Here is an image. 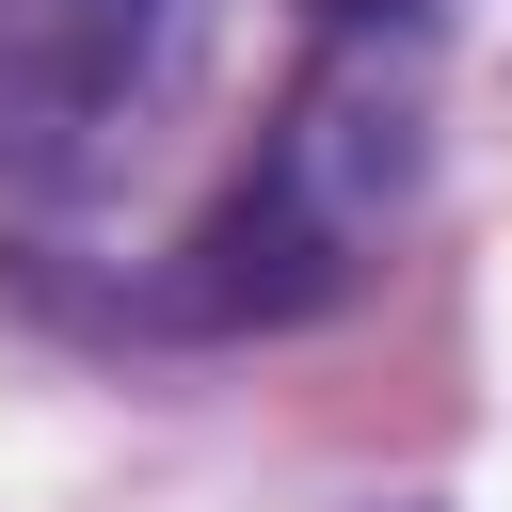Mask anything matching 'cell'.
Returning a JSON list of instances; mask_svg holds the SVG:
<instances>
[{
    "label": "cell",
    "mask_w": 512,
    "mask_h": 512,
    "mask_svg": "<svg viewBox=\"0 0 512 512\" xmlns=\"http://www.w3.org/2000/svg\"><path fill=\"white\" fill-rule=\"evenodd\" d=\"M192 0H0V192H64L176 80Z\"/></svg>",
    "instance_id": "2"
},
{
    "label": "cell",
    "mask_w": 512,
    "mask_h": 512,
    "mask_svg": "<svg viewBox=\"0 0 512 512\" xmlns=\"http://www.w3.org/2000/svg\"><path fill=\"white\" fill-rule=\"evenodd\" d=\"M400 208H416V48L320 32L304 80L272 96V128L240 144V176L128 288V320L144 336H272V320H320V304H352L384 272Z\"/></svg>",
    "instance_id": "1"
},
{
    "label": "cell",
    "mask_w": 512,
    "mask_h": 512,
    "mask_svg": "<svg viewBox=\"0 0 512 512\" xmlns=\"http://www.w3.org/2000/svg\"><path fill=\"white\" fill-rule=\"evenodd\" d=\"M304 16H320V32H352V48H416L448 0H304Z\"/></svg>",
    "instance_id": "3"
}]
</instances>
